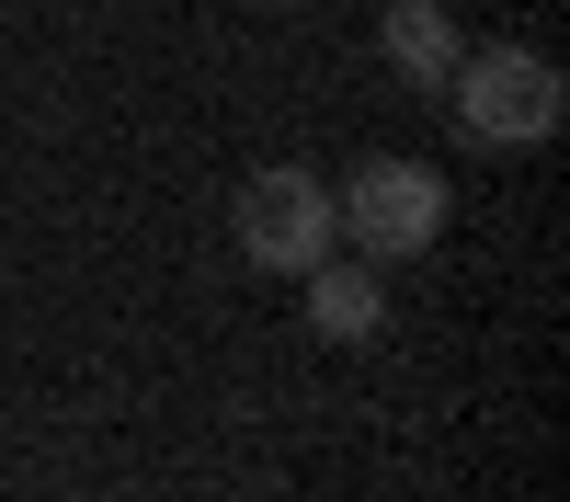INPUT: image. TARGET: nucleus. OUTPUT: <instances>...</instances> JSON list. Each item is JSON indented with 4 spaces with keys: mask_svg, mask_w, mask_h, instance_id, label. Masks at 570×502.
Instances as JSON below:
<instances>
[{
    "mask_svg": "<svg viewBox=\"0 0 570 502\" xmlns=\"http://www.w3.org/2000/svg\"><path fill=\"white\" fill-rule=\"evenodd\" d=\"M376 46H389V69H400L411 91H445V69L468 58V46H456V23L434 12V0H389V23H376Z\"/></svg>",
    "mask_w": 570,
    "mask_h": 502,
    "instance_id": "5",
    "label": "nucleus"
},
{
    "mask_svg": "<svg viewBox=\"0 0 570 502\" xmlns=\"http://www.w3.org/2000/svg\"><path fill=\"white\" fill-rule=\"evenodd\" d=\"M445 171L434 160H365L354 183H331V217H343V240L365 263H411V252H434L445 240Z\"/></svg>",
    "mask_w": 570,
    "mask_h": 502,
    "instance_id": "3",
    "label": "nucleus"
},
{
    "mask_svg": "<svg viewBox=\"0 0 570 502\" xmlns=\"http://www.w3.org/2000/svg\"><path fill=\"white\" fill-rule=\"evenodd\" d=\"M228 228H240V252H252L263 274H308V263H331V240H343L331 183H320L308 160H263V171H240Z\"/></svg>",
    "mask_w": 570,
    "mask_h": 502,
    "instance_id": "2",
    "label": "nucleus"
},
{
    "mask_svg": "<svg viewBox=\"0 0 570 502\" xmlns=\"http://www.w3.org/2000/svg\"><path fill=\"white\" fill-rule=\"evenodd\" d=\"M376 319H389L376 263H308V332L320 343H376Z\"/></svg>",
    "mask_w": 570,
    "mask_h": 502,
    "instance_id": "4",
    "label": "nucleus"
},
{
    "mask_svg": "<svg viewBox=\"0 0 570 502\" xmlns=\"http://www.w3.org/2000/svg\"><path fill=\"white\" fill-rule=\"evenodd\" d=\"M456 91V137L468 149H537V137L559 126V58H537V46H480V58L445 69Z\"/></svg>",
    "mask_w": 570,
    "mask_h": 502,
    "instance_id": "1",
    "label": "nucleus"
},
{
    "mask_svg": "<svg viewBox=\"0 0 570 502\" xmlns=\"http://www.w3.org/2000/svg\"><path fill=\"white\" fill-rule=\"evenodd\" d=\"M263 12H297V0H263Z\"/></svg>",
    "mask_w": 570,
    "mask_h": 502,
    "instance_id": "6",
    "label": "nucleus"
}]
</instances>
